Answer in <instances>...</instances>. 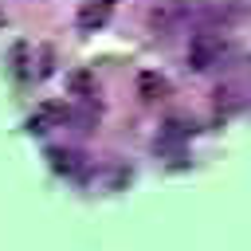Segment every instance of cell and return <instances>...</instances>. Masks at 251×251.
Instances as JSON below:
<instances>
[{
  "label": "cell",
  "instance_id": "1",
  "mask_svg": "<svg viewBox=\"0 0 251 251\" xmlns=\"http://www.w3.org/2000/svg\"><path fill=\"white\" fill-rule=\"evenodd\" d=\"M235 59V39L224 31V27H200L192 39H188V67L192 71H216V67H227Z\"/></svg>",
  "mask_w": 251,
  "mask_h": 251
},
{
  "label": "cell",
  "instance_id": "2",
  "mask_svg": "<svg viewBox=\"0 0 251 251\" xmlns=\"http://www.w3.org/2000/svg\"><path fill=\"white\" fill-rule=\"evenodd\" d=\"M71 118V110L67 106H59V102H47V106H39L31 118H27V126L35 129V133H43V129H51V126H63Z\"/></svg>",
  "mask_w": 251,
  "mask_h": 251
},
{
  "label": "cell",
  "instance_id": "3",
  "mask_svg": "<svg viewBox=\"0 0 251 251\" xmlns=\"http://www.w3.org/2000/svg\"><path fill=\"white\" fill-rule=\"evenodd\" d=\"M110 12H114V0H98V4H86V8L78 12V27H82V31H94V27H102V24L110 20Z\"/></svg>",
  "mask_w": 251,
  "mask_h": 251
},
{
  "label": "cell",
  "instance_id": "4",
  "mask_svg": "<svg viewBox=\"0 0 251 251\" xmlns=\"http://www.w3.org/2000/svg\"><path fill=\"white\" fill-rule=\"evenodd\" d=\"M137 86H141V98H145V102H157V98L169 94V82H165L161 75H149V71L137 78Z\"/></svg>",
  "mask_w": 251,
  "mask_h": 251
},
{
  "label": "cell",
  "instance_id": "5",
  "mask_svg": "<svg viewBox=\"0 0 251 251\" xmlns=\"http://www.w3.org/2000/svg\"><path fill=\"white\" fill-rule=\"evenodd\" d=\"M51 165H55L59 173H78V169H82L78 153H71V149H67V153H63V149H55V153H51Z\"/></svg>",
  "mask_w": 251,
  "mask_h": 251
},
{
  "label": "cell",
  "instance_id": "6",
  "mask_svg": "<svg viewBox=\"0 0 251 251\" xmlns=\"http://www.w3.org/2000/svg\"><path fill=\"white\" fill-rule=\"evenodd\" d=\"M71 82H75V94H78V98H90V94H94V90H90V78H86V75H75Z\"/></svg>",
  "mask_w": 251,
  "mask_h": 251
}]
</instances>
